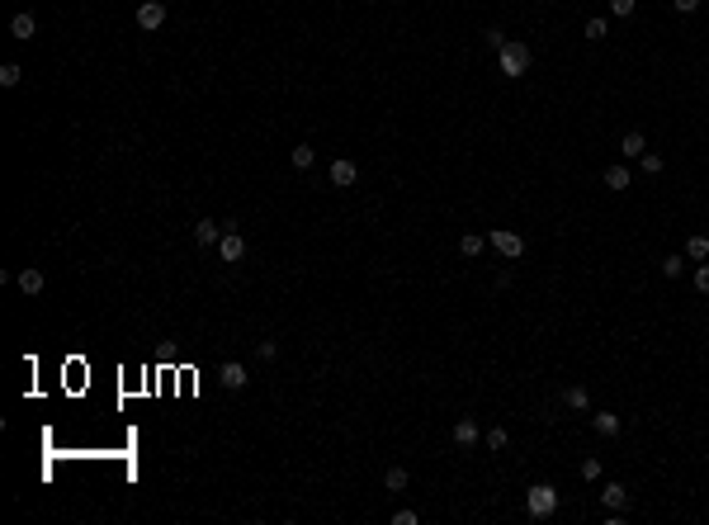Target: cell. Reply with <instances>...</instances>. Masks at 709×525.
Listing matches in <instances>:
<instances>
[{
	"label": "cell",
	"instance_id": "obj_1",
	"mask_svg": "<svg viewBox=\"0 0 709 525\" xmlns=\"http://www.w3.org/2000/svg\"><path fill=\"white\" fill-rule=\"evenodd\" d=\"M497 62H501V76H525L529 71V48L525 43H506L497 53Z\"/></svg>",
	"mask_w": 709,
	"mask_h": 525
},
{
	"label": "cell",
	"instance_id": "obj_2",
	"mask_svg": "<svg viewBox=\"0 0 709 525\" xmlns=\"http://www.w3.org/2000/svg\"><path fill=\"white\" fill-rule=\"evenodd\" d=\"M525 501H529V516H539V521H544V516H553V511H558V488H553V483H534Z\"/></svg>",
	"mask_w": 709,
	"mask_h": 525
},
{
	"label": "cell",
	"instance_id": "obj_3",
	"mask_svg": "<svg viewBox=\"0 0 709 525\" xmlns=\"http://www.w3.org/2000/svg\"><path fill=\"white\" fill-rule=\"evenodd\" d=\"M487 241L497 246L506 261H520V256H525V236H520V232H506V227H497V232L487 236Z\"/></svg>",
	"mask_w": 709,
	"mask_h": 525
},
{
	"label": "cell",
	"instance_id": "obj_4",
	"mask_svg": "<svg viewBox=\"0 0 709 525\" xmlns=\"http://www.w3.org/2000/svg\"><path fill=\"white\" fill-rule=\"evenodd\" d=\"M218 384H222L227 393H241V388L251 384V374H246V365H241V360H227V365L218 369Z\"/></svg>",
	"mask_w": 709,
	"mask_h": 525
},
{
	"label": "cell",
	"instance_id": "obj_5",
	"mask_svg": "<svg viewBox=\"0 0 709 525\" xmlns=\"http://www.w3.org/2000/svg\"><path fill=\"white\" fill-rule=\"evenodd\" d=\"M161 24H166V5H161V0H142V5H137V28L157 33Z\"/></svg>",
	"mask_w": 709,
	"mask_h": 525
},
{
	"label": "cell",
	"instance_id": "obj_6",
	"mask_svg": "<svg viewBox=\"0 0 709 525\" xmlns=\"http://www.w3.org/2000/svg\"><path fill=\"white\" fill-rule=\"evenodd\" d=\"M218 256H222L227 265H236L241 256H246V236L236 232V227H227V232H222V241H218Z\"/></svg>",
	"mask_w": 709,
	"mask_h": 525
},
{
	"label": "cell",
	"instance_id": "obj_7",
	"mask_svg": "<svg viewBox=\"0 0 709 525\" xmlns=\"http://www.w3.org/2000/svg\"><path fill=\"white\" fill-rule=\"evenodd\" d=\"M15 284H19V289H24L28 298H38L48 279H43V270H38V265H28V270H19V275H15Z\"/></svg>",
	"mask_w": 709,
	"mask_h": 525
},
{
	"label": "cell",
	"instance_id": "obj_8",
	"mask_svg": "<svg viewBox=\"0 0 709 525\" xmlns=\"http://www.w3.org/2000/svg\"><path fill=\"white\" fill-rule=\"evenodd\" d=\"M222 232H227V227H218L213 218H199V223H194V241H199V246H218Z\"/></svg>",
	"mask_w": 709,
	"mask_h": 525
},
{
	"label": "cell",
	"instance_id": "obj_9",
	"mask_svg": "<svg viewBox=\"0 0 709 525\" xmlns=\"http://www.w3.org/2000/svg\"><path fill=\"white\" fill-rule=\"evenodd\" d=\"M601 501L610 506V511H624V506H629V488H624V483H605Z\"/></svg>",
	"mask_w": 709,
	"mask_h": 525
},
{
	"label": "cell",
	"instance_id": "obj_10",
	"mask_svg": "<svg viewBox=\"0 0 709 525\" xmlns=\"http://www.w3.org/2000/svg\"><path fill=\"white\" fill-rule=\"evenodd\" d=\"M454 445H464V449L478 445V421H473V417H459V421H454Z\"/></svg>",
	"mask_w": 709,
	"mask_h": 525
},
{
	"label": "cell",
	"instance_id": "obj_11",
	"mask_svg": "<svg viewBox=\"0 0 709 525\" xmlns=\"http://www.w3.org/2000/svg\"><path fill=\"white\" fill-rule=\"evenodd\" d=\"M355 175H360V171H355V161H331V184H336V189H350V184H355Z\"/></svg>",
	"mask_w": 709,
	"mask_h": 525
},
{
	"label": "cell",
	"instance_id": "obj_12",
	"mask_svg": "<svg viewBox=\"0 0 709 525\" xmlns=\"http://www.w3.org/2000/svg\"><path fill=\"white\" fill-rule=\"evenodd\" d=\"M685 261H695V265L709 261V236H705V232H695L690 241H685Z\"/></svg>",
	"mask_w": 709,
	"mask_h": 525
},
{
	"label": "cell",
	"instance_id": "obj_13",
	"mask_svg": "<svg viewBox=\"0 0 709 525\" xmlns=\"http://www.w3.org/2000/svg\"><path fill=\"white\" fill-rule=\"evenodd\" d=\"M10 33H15V38H24V43H28V38L38 33V19H33V15H15V19H10Z\"/></svg>",
	"mask_w": 709,
	"mask_h": 525
},
{
	"label": "cell",
	"instance_id": "obj_14",
	"mask_svg": "<svg viewBox=\"0 0 709 525\" xmlns=\"http://www.w3.org/2000/svg\"><path fill=\"white\" fill-rule=\"evenodd\" d=\"M620 152H624V157H643V152H648V142H643V132H624V137H620Z\"/></svg>",
	"mask_w": 709,
	"mask_h": 525
},
{
	"label": "cell",
	"instance_id": "obj_15",
	"mask_svg": "<svg viewBox=\"0 0 709 525\" xmlns=\"http://www.w3.org/2000/svg\"><path fill=\"white\" fill-rule=\"evenodd\" d=\"M629 180H633L629 166H610V171H605V189H629Z\"/></svg>",
	"mask_w": 709,
	"mask_h": 525
},
{
	"label": "cell",
	"instance_id": "obj_16",
	"mask_svg": "<svg viewBox=\"0 0 709 525\" xmlns=\"http://www.w3.org/2000/svg\"><path fill=\"white\" fill-rule=\"evenodd\" d=\"M563 402H568L572 412H586V407H591V397H586V388H581V384H572V388L563 393Z\"/></svg>",
	"mask_w": 709,
	"mask_h": 525
},
{
	"label": "cell",
	"instance_id": "obj_17",
	"mask_svg": "<svg viewBox=\"0 0 709 525\" xmlns=\"http://www.w3.org/2000/svg\"><path fill=\"white\" fill-rule=\"evenodd\" d=\"M19 80H24V67H19V62H5V67H0V85H5V90H15Z\"/></svg>",
	"mask_w": 709,
	"mask_h": 525
},
{
	"label": "cell",
	"instance_id": "obj_18",
	"mask_svg": "<svg viewBox=\"0 0 709 525\" xmlns=\"http://www.w3.org/2000/svg\"><path fill=\"white\" fill-rule=\"evenodd\" d=\"M313 161H317V152L308 147V142H298V147H293V171H308Z\"/></svg>",
	"mask_w": 709,
	"mask_h": 525
},
{
	"label": "cell",
	"instance_id": "obj_19",
	"mask_svg": "<svg viewBox=\"0 0 709 525\" xmlns=\"http://www.w3.org/2000/svg\"><path fill=\"white\" fill-rule=\"evenodd\" d=\"M383 488L388 492H407V469H388L383 473Z\"/></svg>",
	"mask_w": 709,
	"mask_h": 525
},
{
	"label": "cell",
	"instance_id": "obj_20",
	"mask_svg": "<svg viewBox=\"0 0 709 525\" xmlns=\"http://www.w3.org/2000/svg\"><path fill=\"white\" fill-rule=\"evenodd\" d=\"M596 431L601 436H620V417L615 412H596Z\"/></svg>",
	"mask_w": 709,
	"mask_h": 525
},
{
	"label": "cell",
	"instance_id": "obj_21",
	"mask_svg": "<svg viewBox=\"0 0 709 525\" xmlns=\"http://www.w3.org/2000/svg\"><path fill=\"white\" fill-rule=\"evenodd\" d=\"M482 43H487V48H497V53H501V48H506L511 38H506V33H501V28L492 24V28H482Z\"/></svg>",
	"mask_w": 709,
	"mask_h": 525
},
{
	"label": "cell",
	"instance_id": "obj_22",
	"mask_svg": "<svg viewBox=\"0 0 709 525\" xmlns=\"http://www.w3.org/2000/svg\"><path fill=\"white\" fill-rule=\"evenodd\" d=\"M459 251H464L469 261H473V256H482V236H478V232H469L464 241H459Z\"/></svg>",
	"mask_w": 709,
	"mask_h": 525
},
{
	"label": "cell",
	"instance_id": "obj_23",
	"mask_svg": "<svg viewBox=\"0 0 709 525\" xmlns=\"http://www.w3.org/2000/svg\"><path fill=\"white\" fill-rule=\"evenodd\" d=\"M681 270H685V256H667V261H662V275H667V279H681Z\"/></svg>",
	"mask_w": 709,
	"mask_h": 525
},
{
	"label": "cell",
	"instance_id": "obj_24",
	"mask_svg": "<svg viewBox=\"0 0 709 525\" xmlns=\"http://www.w3.org/2000/svg\"><path fill=\"white\" fill-rule=\"evenodd\" d=\"M605 28L610 24H605L601 15H591V19H586V38H605Z\"/></svg>",
	"mask_w": 709,
	"mask_h": 525
},
{
	"label": "cell",
	"instance_id": "obj_25",
	"mask_svg": "<svg viewBox=\"0 0 709 525\" xmlns=\"http://www.w3.org/2000/svg\"><path fill=\"white\" fill-rule=\"evenodd\" d=\"M610 15H615V19H629V15H633V0H610Z\"/></svg>",
	"mask_w": 709,
	"mask_h": 525
},
{
	"label": "cell",
	"instance_id": "obj_26",
	"mask_svg": "<svg viewBox=\"0 0 709 525\" xmlns=\"http://www.w3.org/2000/svg\"><path fill=\"white\" fill-rule=\"evenodd\" d=\"M695 289H700V293H709V261H700V265H695Z\"/></svg>",
	"mask_w": 709,
	"mask_h": 525
},
{
	"label": "cell",
	"instance_id": "obj_27",
	"mask_svg": "<svg viewBox=\"0 0 709 525\" xmlns=\"http://www.w3.org/2000/svg\"><path fill=\"white\" fill-rule=\"evenodd\" d=\"M581 478L596 483V478H601V459H581Z\"/></svg>",
	"mask_w": 709,
	"mask_h": 525
},
{
	"label": "cell",
	"instance_id": "obj_28",
	"mask_svg": "<svg viewBox=\"0 0 709 525\" xmlns=\"http://www.w3.org/2000/svg\"><path fill=\"white\" fill-rule=\"evenodd\" d=\"M487 449H506V431H501V426L487 431Z\"/></svg>",
	"mask_w": 709,
	"mask_h": 525
},
{
	"label": "cell",
	"instance_id": "obj_29",
	"mask_svg": "<svg viewBox=\"0 0 709 525\" xmlns=\"http://www.w3.org/2000/svg\"><path fill=\"white\" fill-rule=\"evenodd\" d=\"M638 161H643V171H648V175H657V171H662V157H657V152H643Z\"/></svg>",
	"mask_w": 709,
	"mask_h": 525
},
{
	"label": "cell",
	"instance_id": "obj_30",
	"mask_svg": "<svg viewBox=\"0 0 709 525\" xmlns=\"http://www.w3.org/2000/svg\"><path fill=\"white\" fill-rule=\"evenodd\" d=\"M256 355H261V360H274V355H279V345H274V341H261V345H256Z\"/></svg>",
	"mask_w": 709,
	"mask_h": 525
},
{
	"label": "cell",
	"instance_id": "obj_31",
	"mask_svg": "<svg viewBox=\"0 0 709 525\" xmlns=\"http://www.w3.org/2000/svg\"><path fill=\"white\" fill-rule=\"evenodd\" d=\"M672 5H676V15H695L700 10V0H672Z\"/></svg>",
	"mask_w": 709,
	"mask_h": 525
},
{
	"label": "cell",
	"instance_id": "obj_32",
	"mask_svg": "<svg viewBox=\"0 0 709 525\" xmlns=\"http://www.w3.org/2000/svg\"><path fill=\"white\" fill-rule=\"evenodd\" d=\"M393 521H397V525H417V511H412V506H402V511H397Z\"/></svg>",
	"mask_w": 709,
	"mask_h": 525
}]
</instances>
